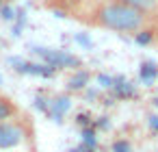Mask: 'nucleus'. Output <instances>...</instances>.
I'll return each instance as SVG.
<instances>
[{
    "label": "nucleus",
    "mask_w": 158,
    "mask_h": 152,
    "mask_svg": "<svg viewBox=\"0 0 158 152\" xmlns=\"http://www.w3.org/2000/svg\"><path fill=\"white\" fill-rule=\"evenodd\" d=\"M87 26L119 33V35H139L141 31L152 26V18L130 9L128 5L119 2V0H104V2H95L85 18H80Z\"/></svg>",
    "instance_id": "f257e3e1"
},
{
    "label": "nucleus",
    "mask_w": 158,
    "mask_h": 152,
    "mask_svg": "<svg viewBox=\"0 0 158 152\" xmlns=\"http://www.w3.org/2000/svg\"><path fill=\"white\" fill-rule=\"evenodd\" d=\"M28 126L26 122H22L20 117L7 119V122H0V150H13L18 145H22L28 137Z\"/></svg>",
    "instance_id": "f03ea898"
},
{
    "label": "nucleus",
    "mask_w": 158,
    "mask_h": 152,
    "mask_svg": "<svg viewBox=\"0 0 158 152\" xmlns=\"http://www.w3.org/2000/svg\"><path fill=\"white\" fill-rule=\"evenodd\" d=\"M35 52L44 59L46 65H50V67H54V70H65V67H69V70H80V65H82V61H80L78 57H74V54H69V52H65V50L37 48Z\"/></svg>",
    "instance_id": "7ed1b4c3"
},
{
    "label": "nucleus",
    "mask_w": 158,
    "mask_h": 152,
    "mask_svg": "<svg viewBox=\"0 0 158 152\" xmlns=\"http://www.w3.org/2000/svg\"><path fill=\"white\" fill-rule=\"evenodd\" d=\"M69 106H72V98H69V93H67V91H65V93H54V96H50L48 117L61 124V122H63V117H65V113L69 111Z\"/></svg>",
    "instance_id": "20e7f679"
},
{
    "label": "nucleus",
    "mask_w": 158,
    "mask_h": 152,
    "mask_svg": "<svg viewBox=\"0 0 158 152\" xmlns=\"http://www.w3.org/2000/svg\"><path fill=\"white\" fill-rule=\"evenodd\" d=\"M22 111L18 106V102L7 96L5 91H0V122H7V119H13V117H20Z\"/></svg>",
    "instance_id": "39448f33"
},
{
    "label": "nucleus",
    "mask_w": 158,
    "mask_h": 152,
    "mask_svg": "<svg viewBox=\"0 0 158 152\" xmlns=\"http://www.w3.org/2000/svg\"><path fill=\"white\" fill-rule=\"evenodd\" d=\"M89 80H91V76H89V72L87 70H74V74L67 78V85H65V89H67V93H78V91H85L87 87H89Z\"/></svg>",
    "instance_id": "423d86ee"
},
{
    "label": "nucleus",
    "mask_w": 158,
    "mask_h": 152,
    "mask_svg": "<svg viewBox=\"0 0 158 152\" xmlns=\"http://www.w3.org/2000/svg\"><path fill=\"white\" fill-rule=\"evenodd\" d=\"M119 2L128 5L130 9H134V11H139V13H143L152 20L158 13V0H119Z\"/></svg>",
    "instance_id": "0eeeda50"
},
{
    "label": "nucleus",
    "mask_w": 158,
    "mask_h": 152,
    "mask_svg": "<svg viewBox=\"0 0 158 152\" xmlns=\"http://www.w3.org/2000/svg\"><path fill=\"white\" fill-rule=\"evenodd\" d=\"M110 91H113L115 98H126V100L136 96V87H134L132 83H128L126 78H121V76L113 78V87H110Z\"/></svg>",
    "instance_id": "6e6552de"
},
{
    "label": "nucleus",
    "mask_w": 158,
    "mask_h": 152,
    "mask_svg": "<svg viewBox=\"0 0 158 152\" xmlns=\"http://www.w3.org/2000/svg\"><path fill=\"white\" fill-rule=\"evenodd\" d=\"M139 76L145 85H152L156 78H158V63L154 61H143L141 63V70H139Z\"/></svg>",
    "instance_id": "1a4fd4ad"
},
{
    "label": "nucleus",
    "mask_w": 158,
    "mask_h": 152,
    "mask_svg": "<svg viewBox=\"0 0 158 152\" xmlns=\"http://www.w3.org/2000/svg\"><path fill=\"white\" fill-rule=\"evenodd\" d=\"M80 135H82V143H85V145H89L91 150H95V148H98V137H95V128H93V126L82 128V130H80Z\"/></svg>",
    "instance_id": "9d476101"
},
{
    "label": "nucleus",
    "mask_w": 158,
    "mask_h": 152,
    "mask_svg": "<svg viewBox=\"0 0 158 152\" xmlns=\"http://www.w3.org/2000/svg\"><path fill=\"white\" fill-rule=\"evenodd\" d=\"M113 152H132V145L126 139H117L113 141Z\"/></svg>",
    "instance_id": "9b49d317"
},
{
    "label": "nucleus",
    "mask_w": 158,
    "mask_h": 152,
    "mask_svg": "<svg viewBox=\"0 0 158 152\" xmlns=\"http://www.w3.org/2000/svg\"><path fill=\"white\" fill-rule=\"evenodd\" d=\"M98 80L102 83V87H104V89H110V87H113V78H110V76H106V74H100V76H98Z\"/></svg>",
    "instance_id": "f8f14e48"
},
{
    "label": "nucleus",
    "mask_w": 158,
    "mask_h": 152,
    "mask_svg": "<svg viewBox=\"0 0 158 152\" xmlns=\"http://www.w3.org/2000/svg\"><path fill=\"white\" fill-rule=\"evenodd\" d=\"M110 126V122H108V117H100L95 124H93V128H108Z\"/></svg>",
    "instance_id": "ddd939ff"
},
{
    "label": "nucleus",
    "mask_w": 158,
    "mask_h": 152,
    "mask_svg": "<svg viewBox=\"0 0 158 152\" xmlns=\"http://www.w3.org/2000/svg\"><path fill=\"white\" fill-rule=\"evenodd\" d=\"M147 124H149V128H152L154 132H158V115H149Z\"/></svg>",
    "instance_id": "4468645a"
},
{
    "label": "nucleus",
    "mask_w": 158,
    "mask_h": 152,
    "mask_svg": "<svg viewBox=\"0 0 158 152\" xmlns=\"http://www.w3.org/2000/svg\"><path fill=\"white\" fill-rule=\"evenodd\" d=\"M93 2H104V0H93Z\"/></svg>",
    "instance_id": "2eb2a0df"
},
{
    "label": "nucleus",
    "mask_w": 158,
    "mask_h": 152,
    "mask_svg": "<svg viewBox=\"0 0 158 152\" xmlns=\"http://www.w3.org/2000/svg\"><path fill=\"white\" fill-rule=\"evenodd\" d=\"M0 83H2V78H0Z\"/></svg>",
    "instance_id": "dca6fc26"
}]
</instances>
